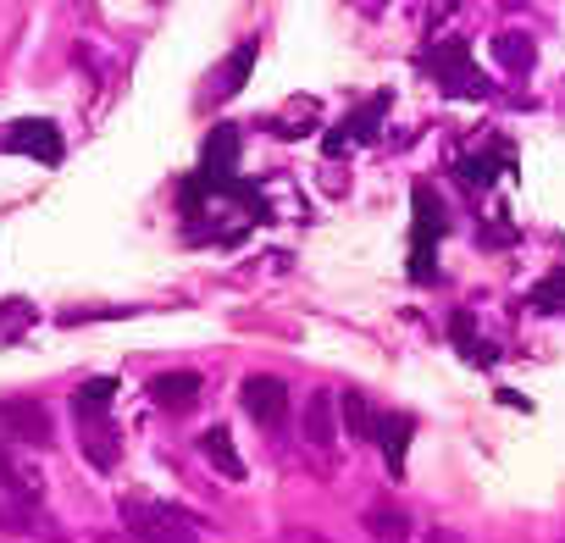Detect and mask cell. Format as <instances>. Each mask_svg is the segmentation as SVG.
I'll return each mask as SVG.
<instances>
[{
  "label": "cell",
  "mask_w": 565,
  "mask_h": 543,
  "mask_svg": "<svg viewBox=\"0 0 565 543\" xmlns=\"http://www.w3.org/2000/svg\"><path fill=\"white\" fill-rule=\"evenodd\" d=\"M239 128L233 122H217V128L205 133V145H200V178L205 183H228L233 172H239Z\"/></svg>",
  "instance_id": "obj_6"
},
{
  "label": "cell",
  "mask_w": 565,
  "mask_h": 543,
  "mask_svg": "<svg viewBox=\"0 0 565 543\" xmlns=\"http://www.w3.org/2000/svg\"><path fill=\"white\" fill-rule=\"evenodd\" d=\"M111 399H117V377H89V383H78L73 411H106Z\"/></svg>",
  "instance_id": "obj_15"
},
{
  "label": "cell",
  "mask_w": 565,
  "mask_h": 543,
  "mask_svg": "<svg viewBox=\"0 0 565 543\" xmlns=\"http://www.w3.org/2000/svg\"><path fill=\"white\" fill-rule=\"evenodd\" d=\"M305 438H311L316 449H327L338 438V422H333V394H311V405H305Z\"/></svg>",
  "instance_id": "obj_13"
},
{
  "label": "cell",
  "mask_w": 565,
  "mask_h": 543,
  "mask_svg": "<svg viewBox=\"0 0 565 543\" xmlns=\"http://www.w3.org/2000/svg\"><path fill=\"white\" fill-rule=\"evenodd\" d=\"M0 145L12 150V156L39 161V167H61V156H67V145H61V133L50 117H17L12 128L0 133Z\"/></svg>",
  "instance_id": "obj_3"
},
{
  "label": "cell",
  "mask_w": 565,
  "mask_h": 543,
  "mask_svg": "<svg viewBox=\"0 0 565 543\" xmlns=\"http://www.w3.org/2000/svg\"><path fill=\"white\" fill-rule=\"evenodd\" d=\"M200 455L211 460V466H217L228 483H239V477H244V460H239V449H233V433H228L222 422H211V427L200 433Z\"/></svg>",
  "instance_id": "obj_10"
},
{
  "label": "cell",
  "mask_w": 565,
  "mask_h": 543,
  "mask_svg": "<svg viewBox=\"0 0 565 543\" xmlns=\"http://www.w3.org/2000/svg\"><path fill=\"white\" fill-rule=\"evenodd\" d=\"M344 427H349L355 438H377V427H383V416L366 405L361 388H349V394H344Z\"/></svg>",
  "instance_id": "obj_14"
},
{
  "label": "cell",
  "mask_w": 565,
  "mask_h": 543,
  "mask_svg": "<svg viewBox=\"0 0 565 543\" xmlns=\"http://www.w3.org/2000/svg\"><path fill=\"white\" fill-rule=\"evenodd\" d=\"M122 527L133 532L139 543H200L194 527L183 521L178 505H150V499H122Z\"/></svg>",
  "instance_id": "obj_2"
},
{
  "label": "cell",
  "mask_w": 565,
  "mask_h": 543,
  "mask_svg": "<svg viewBox=\"0 0 565 543\" xmlns=\"http://www.w3.org/2000/svg\"><path fill=\"white\" fill-rule=\"evenodd\" d=\"M78 444H84L95 471H117L122 460V427L106 411H78Z\"/></svg>",
  "instance_id": "obj_4"
},
{
  "label": "cell",
  "mask_w": 565,
  "mask_h": 543,
  "mask_svg": "<svg viewBox=\"0 0 565 543\" xmlns=\"http://www.w3.org/2000/svg\"><path fill=\"white\" fill-rule=\"evenodd\" d=\"M250 61H255V45H239V50H233V56H228V73H222V84H217V95H233V89L250 78Z\"/></svg>",
  "instance_id": "obj_16"
},
{
  "label": "cell",
  "mask_w": 565,
  "mask_h": 543,
  "mask_svg": "<svg viewBox=\"0 0 565 543\" xmlns=\"http://www.w3.org/2000/svg\"><path fill=\"white\" fill-rule=\"evenodd\" d=\"M0 532H17V538H45L50 521L39 505V471H28L23 460H12L0 449Z\"/></svg>",
  "instance_id": "obj_1"
},
{
  "label": "cell",
  "mask_w": 565,
  "mask_h": 543,
  "mask_svg": "<svg viewBox=\"0 0 565 543\" xmlns=\"http://www.w3.org/2000/svg\"><path fill=\"white\" fill-rule=\"evenodd\" d=\"M455 178L466 183V189H488V183H493V161L488 156H460L455 161Z\"/></svg>",
  "instance_id": "obj_17"
},
{
  "label": "cell",
  "mask_w": 565,
  "mask_h": 543,
  "mask_svg": "<svg viewBox=\"0 0 565 543\" xmlns=\"http://www.w3.org/2000/svg\"><path fill=\"white\" fill-rule=\"evenodd\" d=\"M0 433H12L17 444H50V416L45 405H34V399H6L0 405Z\"/></svg>",
  "instance_id": "obj_8"
},
{
  "label": "cell",
  "mask_w": 565,
  "mask_h": 543,
  "mask_svg": "<svg viewBox=\"0 0 565 543\" xmlns=\"http://www.w3.org/2000/svg\"><path fill=\"white\" fill-rule=\"evenodd\" d=\"M471 67V45L466 39H444V45L433 50V78L449 89V95H488V84H482L477 73H466Z\"/></svg>",
  "instance_id": "obj_5"
},
{
  "label": "cell",
  "mask_w": 565,
  "mask_h": 543,
  "mask_svg": "<svg viewBox=\"0 0 565 543\" xmlns=\"http://www.w3.org/2000/svg\"><path fill=\"white\" fill-rule=\"evenodd\" d=\"M493 50H499V61H510L516 73L532 61V39H521V34H499V45H493Z\"/></svg>",
  "instance_id": "obj_18"
},
{
  "label": "cell",
  "mask_w": 565,
  "mask_h": 543,
  "mask_svg": "<svg viewBox=\"0 0 565 543\" xmlns=\"http://www.w3.org/2000/svg\"><path fill=\"white\" fill-rule=\"evenodd\" d=\"M377 538H405V516H372Z\"/></svg>",
  "instance_id": "obj_19"
},
{
  "label": "cell",
  "mask_w": 565,
  "mask_h": 543,
  "mask_svg": "<svg viewBox=\"0 0 565 543\" xmlns=\"http://www.w3.org/2000/svg\"><path fill=\"white\" fill-rule=\"evenodd\" d=\"M433 543H455V538H433Z\"/></svg>",
  "instance_id": "obj_21"
},
{
  "label": "cell",
  "mask_w": 565,
  "mask_h": 543,
  "mask_svg": "<svg viewBox=\"0 0 565 543\" xmlns=\"http://www.w3.org/2000/svg\"><path fill=\"white\" fill-rule=\"evenodd\" d=\"M344 145H349V133H344V128L327 133V156H344Z\"/></svg>",
  "instance_id": "obj_20"
},
{
  "label": "cell",
  "mask_w": 565,
  "mask_h": 543,
  "mask_svg": "<svg viewBox=\"0 0 565 543\" xmlns=\"http://www.w3.org/2000/svg\"><path fill=\"white\" fill-rule=\"evenodd\" d=\"M150 399L167 405V411H183V405L200 399V377L194 372H161V377H150Z\"/></svg>",
  "instance_id": "obj_12"
},
{
  "label": "cell",
  "mask_w": 565,
  "mask_h": 543,
  "mask_svg": "<svg viewBox=\"0 0 565 543\" xmlns=\"http://www.w3.org/2000/svg\"><path fill=\"white\" fill-rule=\"evenodd\" d=\"M410 433H416V422H410V416H383V427H377V444H383L388 477H405V449H410Z\"/></svg>",
  "instance_id": "obj_11"
},
{
  "label": "cell",
  "mask_w": 565,
  "mask_h": 543,
  "mask_svg": "<svg viewBox=\"0 0 565 543\" xmlns=\"http://www.w3.org/2000/svg\"><path fill=\"white\" fill-rule=\"evenodd\" d=\"M410 211H416V228H410V250H438V239H444L449 217H444V206H438V194L427 189V183H416V189H410Z\"/></svg>",
  "instance_id": "obj_9"
},
{
  "label": "cell",
  "mask_w": 565,
  "mask_h": 543,
  "mask_svg": "<svg viewBox=\"0 0 565 543\" xmlns=\"http://www.w3.org/2000/svg\"><path fill=\"white\" fill-rule=\"evenodd\" d=\"M239 405H244V411H250L261 427H277L283 416H289V383H283V377H244Z\"/></svg>",
  "instance_id": "obj_7"
}]
</instances>
